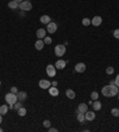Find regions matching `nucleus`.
I'll use <instances>...</instances> for the list:
<instances>
[{
  "label": "nucleus",
  "instance_id": "nucleus-1",
  "mask_svg": "<svg viewBox=\"0 0 119 132\" xmlns=\"http://www.w3.org/2000/svg\"><path fill=\"white\" fill-rule=\"evenodd\" d=\"M119 92V88L115 85H107V86H104L102 87V89H101V93H102V95L106 96V98H113L118 94Z\"/></svg>",
  "mask_w": 119,
  "mask_h": 132
},
{
  "label": "nucleus",
  "instance_id": "nucleus-2",
  "mask_svg": "<svg viewBox=\"0 0 119 132\" xmlns=\"http://www.w3.org/2000/svg\"><path fill=\"white\" fill-rule=\"evenodd\" d=\"M5 101H6L7 105H14V104L18 101V96H17V94L10 92V93H7V94L5 95Z\"/></svg>",
  "mask_w": 119,
  "mask_h": 132
},
{
  "label": "nucleus",
  "instance_id": "nucleus-3",
  "mask_svg": "<svg viewBox=\"0 0 119 132\" xmlns=\"http://www.w3.org/2000/svg\"><path fill=\"white\" fill-rule=\"evenodd\" d=\"M66 54V45L64 44H57L55 46V55L57 57H62Z\"/></svg>",
  "mask_w": 119,
  "mask_h": 132
},
{
  "label": "nucleus",
  "instance_id": "nucleus-4",
  "mask_svg": "<svg viewBox=\"0 0 119 132\" xmlns=\"http://www.w3.org/2000/svg\"><path fill=\"white\" fill-rule=\"evenodd\" d=\"M19 9L22 10V11H24V12L30 11V10H32V4L30 1H28V0H23V1L19 4Z\"/></svg>",
  "mask_w": 119,
  "mask_h": 132
},
{
  "label": "nucleus",
  "instance_id": "nucleus-5",
  "mask_svg": "<svg viewBox=\"0 0 119 132\" xmlns=\"http://www.w3.org/2000/svg\"><path fill=\"white\" fill-rule=\"evenodd\" d=\"M45 72H46V75L50 76V78H54L56 75V67L52 65V64H48L45 68Z\"/></svg>",
  "mask_w": 119,
  "mask_h": 132
},
{
  "label": "nucleus",
  "instance_id": "nucleus-6",
  "mask_svg": "<svg viewBox=\"0 0 119 132\" xmlns=\"http://www.w3.org/2000/svg\"><path fill=\"white\" fill-rule=\"evenodd\" d=\"M56 30H57V24L50 22L49 24H46V32L49 33H55Z\"/></svg>",
  "mask_w": 119,
  "mask_h": 132
},
{
  "label": "nucleus",
  "instance_id": "nucleus-7",
  "mask_svg": "<svg viewBox=\"0 0 119 132\" xmlns=\"http://www.w3.org/2000/svg\"><path fill=\"white\" fill-rule=\"evenodd\" d=\"M38 86L41 87L42 89H49L51 87V83L49 80H41V81L38 82Z\"/></svg>",
  "mask_w": 119,
  "mask_h": 132
},
{
  "label": "nucleus",
  "instance_id": "nucleus-8",
  "mask_svg": "<svg viewBox=\"0 0 119 132\" xmlns=\"http://www.w3.org/2000/svg\"><path fill=\"white\" fill-rule=\"evenodd\" d=\"M101 23H102V18L100 16H95L93 19H91V24L94 25V26H100Z\"/></svg>",
  "mask_w": 119,
  "mask_h": 132
},
{
  "label": "nucleus",
  "instance_id": "nucleus-9",
  "mask_svg": "<svg viewBox=\"0 0 119 132\" xmlns=\"http://www.w3.org/2000/svg\"><path fill=\"white\" fill-rule=\"evenodd\" d=\"M66 64H67V62H66L64 59H58V61H56L55 67H56V69H60V70H62V69H64Z\"/></svg>",
  "mask_w": 119,
  "mask_h": 132
},
{
  "label": "nucleus",
  "instance_id": "nucleus-10",
  "mask_svg": "<svg viewBox=\"0 0 119 132\" xmlns=\"http://www.w3.org/2000/svg\"><path fill=\"white\" fill-rule=\"evenodd\" d=\"M86 70V64L82 63V62H80L75 65V72H78V73H83Z\"/></svg>",
  "mask_w": 119,
  "mask_h": 132
},
{
  "label": "nucleus",
  "instance_id": "nucleus-11",
  "mask_svg": "<svg viewBox=\"0 0 119 132\" xmlns=\"http://www.w3.org/2000/svg\"><path fill=\"white\" fill-rule=\"evenodd\" d=\"M85 117H86V120L92 121V120H94V119H95V113H94L93 111H87V112L85 113Z\"/></svg>",
  "mask_w": 119,
  "mask_h": 132
},
{
  "label": "nucleus",
  "instance_id": "nucleus-12",
  "mask_svg": "<svg viewBox=\"0 0 119 132\" xmlns=\"http://www.w3.org/2000/svg\"><path fill=\"white\" fill-rule=\"evenodd\" d=\"M45 35H46V30H45V29H38L37 32H36L37 38H39V39H43V38L45 37Z\"/></svg>",
  "mask_w": 119,
  "mask_h": 132
},
{
  "label": "nucleus",
  "instance_id": "nucleus-13",
  "mask_svg": "<svg viewBox=\"0 0 119 132\" xmlns=\"http://www.w3.org/2000/svg\"><path fill=\"white\" fill-rule=\"evenodd\" d=\"M49 94H50L51 96H57L58 95L60 92H58V89H57V87L51 86L50 88H49Z\"/></svg>",
  "mask_w": 119,
  "mask_h": 132
},
{
  "label": "nucleus",
  "instance_id": "nucleus-14",
  "mask_svg": "<svg viewBox=\"0 0 119 132\" xmlns=\"http://www.w3.org/2000/svg\"><path fill=\"white\" fill-rule=\"evenodd\" d=\"M39 22H41L42 24H49V23L51 22V18L49 17V16L44 14V16H41V18H39Z\"/></svg>",
  "mask_w": 119,
  "mask_h": 132
},
{
  "label": "nucleus",
  "instance_id": "nucleus-15",
  "mask_svg": "<svg viewBox=\"0 0 119 132\" xmlns=\"http://www.w3.org/2000/svg\"><path fill=\"white\" fill-rule=\"evenodd\" d=\"M88 111V106L86 105V104H80V105L78 106V112H81V113H86Z\"/></svg>",
  "mask_w": 119,
  "mask_h": 132
},
{
  "label": "nucleus",
  "instance_id": "nucleus-16",
  "mask_svg": "<svg viewBox=\"0 0 119 132\" xmlns=\"http://www.w3.org/2000/svg\"><path fill=\"white\" fill-rule=\"evenodd\" d=\"M17 96H18L19 101H24V100H26L28 94H26V92H18V93H17Z\"/></svg>",
  "mask_w": 119,
  "mask_h": 132
},
{
  "label": "nucleus",
  "instance_id": "nucleus-17",
  "mask_svg": "<svg viewBox=\"0 0 119 132\" xmlns=\"http://www.w3.org/2000/svg\"><path fill=\"white\" fill-rule=\"evenodd\" d=\"M93 108H94V111H100L101 107H102V104H101L100 101H99V99L98 100H94V102H93Z\"/></svg>",
  "mask_w": 119,
  "mask_h": 132
},
{
  "label": "nucleus",
  "instance_id": "nucleus-18",
  "mask_svg": "<svg viewBox=\"0 0 119 132\" xmlns=\"http://www.w3.org/2000/svg\"><path fill=\"white\" fill-rule=\"evenodd\" d=\"M35 48H36L37 50H42V49L44 48V42H43V39H38V41H36V43H35Z\"/></svg>",
  "mask_w": 119,
  "mask_h": 132
},
{
  "label": "nucleus",
  "instance_id": "nucleus-19",
  "mask_svg": "<svg viewBox=\"0 0 119 132\" xmlns=\"http://www.w3.org/2000/svg\"><path fill=\"white\" fill-rule=\"evenodd\" d=\"M9 7L11 10H17V9H19V4L17 1H14V0H11L9 3Z\"/></svg>",
  "mask_w": 119,
  "mask_h": 132
},
{
  "label": "nucleus",
  "instance_id": "nucleus-20",
  "mask_svg": "<svg viewBox=\"0 0 119 132\" xmlns=\"http://www.w3.org/2000/svg\"><path fill=\"white\" fill-rule=\"evenodd\" d=\"M66 95L68 99H75V92L73 89H67L66 91Z\"/></svg>",
  "mask_w": 119,
  "mask_h": 132
},
{
  "label": "nucleus",
  "instance_id": "nucleus-21",
  "mask_svg": "<svg viewBox=\"0 0 119 132\" xmlns=\"http://www.w3.org/2000/svg\"><path fill=\"white\" fill-rule=\"evenodd\" d=\"M76 118H78V120H79V121H80L81 124L86 121V117H85V113H81V112H78V115H76Z\"/></svg>",
  "mask_w": 119,
  "mask_h": 132
},
{
  "label": "nucleus",
  "instance_id": "nucleus-22",
  "mask_svg": "<svg viewBox=\"0 0 119 132\" xmlns=\"http://www.w3.org/2000/svg\"><path fill=\"white\" fill-rule=\"evenodd\" d=\"M7 111H9V106L7 105H1L0 106V114L5 115V114L7 113Z\"/></svg>",
  "mask_w": 119,
  "mask_h": 132
},
{
  "label": "nucleus",
  "instance_id": "nucleus-23",
  "mask_svg": "<svg viewBox=\"0 0 119 132\" xmlns=\"http://www.w3.org/2000/svg\"><path fill=\"white\" fill-rule=\"evenodd\" d=\"M17 112H18V115H20V117H25L26 115V108H24V107H20Z\"/></svg>",
  "mask_w": 119,
  "mask_h": 132
},
{
  "label": "nucleus",
  "instance_id": "nucleus-24",
  "mask_svg": "<svg viewBox=\"0 0 119 132\" xmlns=\"http://www.w3.org/2000/svg\"><path fill=\"white\" fill-rule=\"evenodd\" d=\"M91 99L93 101L99 99V94H98V92H92V93H91Z\"/></svg>",
  "mask_w": 119,
  "mask_h": 132
},
{
  "label": "nucleus",
  "instance_id": "nucleus-25",
  "mask_svg": "<svg viewBox=\"0 0 119 132\" xmlns=\"http://www.w3.org/2000/svg\"><path fill=\"white\" fill-rule=\"evenodd\" d=\"M82 25L83 26H89V25H91V19L83 18L82 19Z\"/></svg>",
  "mask_w": 119,
  "mask_h": 132
},
{
  "label": "nucleus",
  "instance_id": "nucleus-26",
  "mask_svg": "<svg viewBox=\"0 0 119 132\" xmlns=\"http://www.w3.org/2000/svg\"><path fill=\"white\" fill-rule=\"evenodd\" d=\"M113 73H114V68L113 67H107L106 68V74L107 75H112Z\"/></svg>",
  "mask_w": 119,
  "mask_h": 132
},
{
  "label": "nucleus",
  "instance_id": "nucleus-27",
  "mask_svg": "<svg viewBox=\"0 0 119 132\" xmlns=\"http://www.w3.org/2000/svg\"><path fill=\"white\" fill-rule=\"evenodd\" d=\"M111 114H112L113 117H119V108H112Z\"/></svg>",
  "mask_w": 119,
  "mask_h": 132
},
{
  "label": "nucleus",
  "instance_id": "nucleus-28",
  "mask_svg": "<svg viewBox=\"0 0 119 132\" xmlns=\"http://www.w3.org/2000/svg\"><path fill=\"white\" fill-rule=\"evenodd\" d=\"M43 42H44V44H51V42H52V39H51L50 37H44L43 38Z\"/></svg>",
  "mask_w": 119,
  "mask_h": 132
},
{
  "label": "nucleus",
  "instance_id": "nucleus-29",
  "mask_svg": "<svg viewBox=\"0 0 119 132\" xmlns=\"http://www.w3.org/2000/svg\"><path fill=\"white\" fill-rule=\"evenodd\" d=\"M43 125H44V127L46 128H49L51 126V123H50V120H48V119H45L44 121H43Z\"/></svg>",
  "mask_w": 119,
  "mask_h": 132
},
{
  "label": "nucleus",
  "instance_id": "nucleus-30",
  "mask_svg": "<svg viewBox=\"0 0 119 132\" xmlns=\"http://www.w3.org/2000/svg\"><path fill=\"white\" fill-rule=\"evenodd\" d=\"M20 107H22V101H17V102L14 104V107H13V108L18 111V109L20 108Z\"/></svg>",
  "mask_w": 119,
  "mask_h": 132
},
{
  "label": "nucleus",
  "instance_id": "nucleus-31",
  "mask_svg": "<svg viewBox=\"0 0 119 132\" xmlns=\"http://www.w3.org/2000/svg\"><path fill=\"white\" fill-rule=\"evenodd\" d=\"M113 36H114V38L119 39V29H115L114 31H113Z\"/></svg>",
  "mask_w": 119,
  "mask_h": 132
},
{
  "label": "nucleus",
  "instance_id": "nucleus-32",
  "mask_svg": "<svg viewBox=\"0 0 119 132\" xmlns=\"http://www.w3.org/2000/svg\"><path fill=\"white\" fill-rule=\"evenodd\" d=\"M11 92H12V93H14V94H17L19 91H18V88H17V87L13 86V87H11Z\"/></svg>",
  "mask_w": 119,
  "mask_h": 132
},
{
  "label": "nucleus",
  "instance_id": "nucleus-33",
  "mask_svg": "<svg viewBox=\"0 0 119 132\" xmlns=\"http://www.w3.org/2000/svg\"><path fill=\"white\" fill-rule=\"evenodd\" d=\"M114 85L117 87H119V74L117 75V78H115V80H114Z\"/></svg>",
  "mask_w": 119,
  "mask_h": 132
},
{
  "label": "nucleus",
  "instance_id": "nucleus-34",
  "mask_svg": "<svg viewBox=\"0 0 119 132\" xmlns=\"http://www.w3.org/2000/svg\"><path fill=\"white\" fill-rule=\"evenodd\" d=\"M49 132H57V128H55V127H49Z\"/></svg>",
  "mask_w": 119,
  "mask_h": 132
},
{
  "label": "nucleus",
  "instance_id": "nucleus-35",
  "mask_svg": "<svg viewBox=\"0 0 119 132\" xmlns=\"http://www.w3.org/2000/svg\"><path fill=\"white\" fill-rule=\"evenodd\" d=\"M51 86L56 87V86H57V82H56V81H52V82H51Z\"/></svg>",
  "mask_w": 119,
  "mask_h": 132
},
{
  "label": "nucleus",
  "instance_id": "nucleus-36",
  "mask_svg": "<svg viewBox=\"0 0 119 132\" xmlns=\"http://www.w3.org/2000/svg\"><path fill=\"white\" fill-rule=\"evenodd\" d=\"M3 123V114H0V124Z\"/></svg>",
  "mask_w": 119,
  "mask_h": 132
},
{
  "label": "nucleus",
  "instance_id": "nucleus-37",
  "mask_svg": "<svg viewBox=\"0 0 119 132\" xmlns=\"http://www.w3.org/2000/svg\"><path fill=\"white\" fill-rule=\"evenodd\" d=\"M14 1H17V3H18V4H20V3H22V1H23V0H14Z\"/></svg>",
  "mask_w": 119,
  "mask_h": 132
},
{
  "label": "nucleus",
  "instance_id": "nucleus-38",
  "mask_svg": "<svg viewBox=\"0 0 119 132\" xmlns=\"http://www.w3.org/2000/svg\"><path fill=\"white\" fill-rule=\"evenodd\" d=\"M117 95H118V99H119V92H118V94H117Z\"/></svg>",
  "mask_w": 119,
  "mask_h": 132
},
{
  "label": "nucleus",
  "instance_id": "nucleus-39",
  "mask_svg": "<svg viewBox=\"0 0 119 132\" xmlns=\"http://www.w3.org/2000/svg\"><path fill=\"white\" fill-rule=\"evenodd\" d=\"M1 131H3V128H1V127H0V132H1Z\"/></svg>",
  "mask_w": 119,
  "mask_h": 132
},
{
  "label": "nucleus",
  "instance_id": "nucleus-40",
  "mask_svg": "<svg viewBox=\"0 0 119 132\" xmlns=\"http://www.w3.org/2000/svg\"><path fill=\"white\" fill-rule=\"evenodd\" d=\"M0 86H1V81H0Z\"/></svg>",
  "mask_w": 119,
  "mask_h": 132
},
{
  "label": "nucleus",
  "instance_id": "nucleus-41",
  "mask_svg": "<svg viewBox=\"0 0 119 132\" xmlns=\"http://www.w3.org/2000/svg\"><path fill=\"white\" fill-rule=\"evenodd\" d=\"M28 1H29V0H28Z\"/></svg>",
  "mask_w": 119,
  "mask_h": 132
}]
</instances>
